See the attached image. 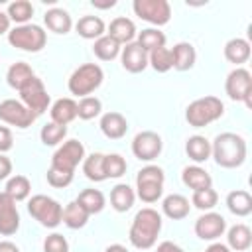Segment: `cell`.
Here are the masks:
<instances>
[{
  "label": "cell",
  "instance_id": "obj_1",
  "mask_svg": "<svg viewBox=\"0 0 252 252\" xmlns=\"http://www.w3.org/2000/svg\"><path fill=\"white\" fill-rule=\"evenodd\" d=\"M211 158H215L217 165L234 169L240 167L246 159V142L240 134L222 132L211 142Z\"/></svg>",
  "mask_w": 252,
  "mask_h": 252
},
{
  "label": "cell",
  "instance_id": "obj_2",
  "mask_svg": "<svg viewBox=\"0 0 252 252\" xmlns=\"http://www.w3.org/2000/svg\"><path fill=\"white\" fill-rule=\"evenodd\" d=\"M159 230H161V215L156 209L146 207V209H140L136 213L128 238H130L134 248L148 250L156 244Z\"/></svg>",
  "mask_w": 252,
  "mask_h": 252
},
{
  "label": "cell",
  "instance_id": "obj_3",
  "mask_svg": "<svg viewBox=\"0 0 252 252\" xmlns=\"http://www.w3.org/2000/svg\"><path fill=\"white\" fill-rule=\"evenodd\" d=\"M222 112H224L222 100L209 94V96H201V98L189 102V106L185 108V120L193 128H203V126H209L211 122L219 120L222 116Z\"/></svg>",
  "mask_w": 252,
  "mask_h": 252
},
{
  "label": "cell",
  "instance_id": "obj_4",
  "mask_svg": "<svg viewBox=\"0 0 252 252\" xmlns=\"http://www.w3.org/2000/svg\"><path fill=\"white\" fill-rule=\"evenodd\" d=\"M104 73L100 69V65L96 63H85L81 67H77L71 77H69V93L75 96H91V93H94L100 85H102Z\"/></svg>",
  "mask_w": 252,
  "mask_h": 252
},
{
  "label": "cell",
  "instance_id": "obj_5",
  "mask_svg": "<svg viewBox=\"0 0 252 252\" xmlns=\"http://www.w3.org/2000/svg\"><path fill=\"white\" fill-rule=\"evenodd\" d=\"M8 41L16 49H22L28 53H37L45 47L47 33L37 24H24V26H16L14 30L8 32Z\"/></svg>",
  "mask_w": 252,
  "mask_h": 252
},
{
  "label": "cell",
  "instance_id": "obj_6",
  "mask_svg": "<svg viewBox=\"0 0 252 252\" xmlns=\"http://www.w3.org/2000/svg\"><path fill=\"white\" fill-rule=\"evenodd\" d=\"M28 213L45 228L59 226L63 219V207L59 205V201L47 195H33L28 201Z\"/></svg>",
  "mask_w": 252,
  "mask_h": 252
},
{
  "label": "cell",
  "instance_id": "obj_7",
  "mask_svg": "<svg viewBox=\"0 0 252 252\" xmlns=\"http://www.w3.org/2000/svg\"><path fill=\"white\" fill-rule=\"evenodd\" d=\"M224 91L230 100L244 102L248 108H252V75L244 67H236L226 75Z\"/></svg>",
  "mask_w": 252,
  "mask_h": 252
},
{
  "label": "cell",
  "instance_id": "obj_8",
  "mask_svg": "<svg viewBox=\"0 0 252 252\" xmlns=\"http://www.w3.org/2000/svg\"><path fill=\"white\" fill-rule=\"evenodd\" d=\"M132 10L140 20L158 28L171 20V6L167 0H134Z\"/></svg>",
  "mask_w": 252,
  "mask_h": 252
},
{
  "label": "cell",
  "instance_id": "obj_9",
  "mask_svg": "<svg viewBox=\"0 0 252 252\" xmlns=\"http://www.w3.org/2000/svg\"><path fill=\"white\" fill-rule=\"evenodd\" d=\"M35 118L37 116L22 100L6 98V100L0 102V120L10 124V126H16V128L24 130V128H30L35 122Z\"/></svg>",
  "mask_w": 252,
  "mask_h": 252
},
{
  "label": "cell",
  "instance_id": "obj_10",
  "mask_svg": "<svg viewBox=\"0 0 252 252\" xmlns=\"http://www.w3.org/2000/svg\"><path fill=\"white\" fill-rule=\"evenodd\" d=\"M83 159H85V146L79 140H67L55 150V154L51 158V167L75 173V167Z\"/></svg>",
  "mask_w": 252,
  "mask_h": 252
},
{
  "label": "cell",
  "instance_id": "obj_11",
  "mask_svg": "<svg viewBox=\"0 0 252 252\" xmlns=\"http://www.w3.org/2000/svg\"><path fill=\"white\" fill-rule=\"evenodd\" d=\"M20 100H22L35 116L43 114V112L47 110L49 102H51V98H49V94H47V91H45V85H43V81H41L39 77H33V79L20 91Z\"/></svg>",
  "mask_w": 252,
  "mask_h": 252
},
{
  "label": "cell",
  "instance_id": "obj_12",
  "mask_svg": "<svg viewBox=\"0 0 252 252\" xmlns=\"http://www.w3.org/2000/svg\"><path fill=\"white\" fill-rule=\"evenodd\" d=\"M161 150H163V142L158 132L144 130V132H138L132 140V154L140 161H154L161 154Z\"/></svg>",
  "mask_w": 252,
  "mask_h": 252
},
{
  "label": "cell",
  "instance_id": "obj_13",
  "mask_svg": "<svg viewBox=\"0 0 252 252\" xmlns=\"http://www.w3.org/2000/svg\"><path fill=\"white\" fill-rule=\"evenodd\" d=\"M226 230V220L222 215L219 213H213V211H207L205 215H201L197 220H195V234L201 238V240H209V242H215L217 238H220Z\"/></svg>",
  "mask_w": 252,
  "mask_h": 252
},
{
  "label": "cell",
  "instance_id": "obj_14",
  "mask_svg": "<svg viewBox=\"0 0 252 252\" xmlns=\"http://www.w3.org/2000/svg\"><path fill=\"white\" fill-rule=\"evenodd\" d=\"M18 228H20V213H18L16 201L2 191L0 193V234L12 236L16 234Z\"/></svg>",
  "mask_w": 252,
  "mask_h": 252
},
{
  "label": "cell",
  "instance_id": "obj_15",
  "mask_svg": "<svg viewBox=\"0 0 252 252\" xmlns=\"http://www.w3.org/2000/svg\"><path fill=\"white\" fill-rule=\"evenodd\" d=\"M120 61L128 73H142L148 67V53L136 41H132L120 49Z\"/></svg>",
  "mask_w": 252,
  "mask_h": 252
},
{
  "label": "cell",
  "instance_id": "obj_16",
  "mask_svg": "<svg viewBox=\"0 0 252 252\" xmlns=\"http://www.w3.org/2000/svg\"><path fill=\"white\" fill-rule=\"evenodd\" d=\"M169 51H171V69L175 71H189L197 61V51L189 41H179Z\"/></svg>",
  "mask_w": 252,
  "mask_h": 252
},
{
  "label": "cell",
  "instance_id": "obj_17",
  "mask_svg": "<svg viewBox=\"0 0 252 252\" xmlns=\"http://www.w3.org/2000/svg\"><path fill=\"white\" fill-rule=\"evenodd\" d=\"M100 132L108 138V140H120L126 136L128 132V122L120 112H106L100 118Z\"/></svg>",
  "mask_w": 252,
  "mask_h": 252
},
{
  "label": "cell",
  "instance_id": "obj_18",
  "mask_svg": "<svg viewBox=\"0 0 252 252\" xmlns=\"http://www.w3.org/2000/svg\"><path fill=\"white\" fill-rule=\"evenodd\" d=\"M108 37H112L114 41H118L120 45H126V43H132L134 37H136V26L130 18H124V16H118L110 22L108 26Z\"/></svg>",
  "mask_w": 252,
  "mask_h": 252
},
{
  "label": "cell",
  "instance_id": "obj_19",
  "mask_svg": "<svg viewBox=\"0 0 252 252\" xmlns=\"http://www.w3.org/2000/svg\"><path fill=\"white\" fill-rule=\"evenodd\" d=\"M181 181H183L185 187H189L193 191H201V189L213 187V177L201 165H187V167H183Z\"/></svg>",
  "mask_w": 252,
  "mask_h": 252
},
{
  "label": "cell",
  "instance_id": "obj_20",
  "mask_svg": "<svg viewBox=\"0 0 252 252\" xmlns=\"http://www.w3.org/2000/svg\"><path fill=\"white\" fill-rule=\"evenodd\" d=\"M161 211L167 219L171 220H181L189 215L191 211V205H189V199L179 195V193H171L167 195L163 201H161Z\"/></svg>",
  "mask_w": 252,
  "mask_h": 252
},
{
  "label": "cell",
  "instance_id": "obj_21",
  "mask_svg": "<svg viewBox=\"0 0 252 252\" xmlns=\"http://www.w3.org/2000/svg\"><path fill=\"white\" fill-rule=\"evenodd\" d=\"M43 22H45V28L49 32L59 33V35L69 33L71 28H73V20H71L69 12L63 10V8H51V10H47L45 16H43Z\"/></svg>",
  "mask_w": 252,
  "mask_h": 252
},
{
  "label": "cell",
  "instance_id": "obj_22",
  "mask_svg": "<svg viewBox=\"0 0 252 252\" xmlns=\"http://www.w3.org/2000/svg\"><path fill=\"white\" fill-rule=\"evenodd\" d=\"M49 114H51V122L61 124V126H67L69 122H73L77 118V102L73 98H69V96L57 98L51 104Z\"/></svg>",
  "mask_w": 252,
  "mask_h": 252
},
{
  "label": "cell",
  "instance_id": "obj_23",
  "mask_svg": "<svg viewBox=\"0 0 252 252\" xmlns=\"http://www.w3.org/2000/svg\"><path fill=\"white\" fill-rule=\"evenodd\" d=\"M33 77H35V73H33V69H32L26 61H16V63H12V65L8 67L6 83H8L12 89L22 91Z\"/></svg>",
  "mask_w": 252,
  "mask_h": 252
},
{
  "label": "cell",
  "instance_id": "obj_24",
  "mask_svg": "<svg viewBox=\"0 0 252 252\" xmlns=\"http://www.w3.org/2000/svg\"><path fill=\"white\" fill-rule=\"evenodd\" d=\"M136 201V191L128 183H118L110 191V205L116 213H126L132 209Z\"/></svg>",
  "mask_w": 252,
  "mask_h": 252
},
{
  "label": "cell",
  "instance_id": "obj_25",
  "mask_svg": "<svg viewBox=\"0 0 252 252\" xmlns=\"http://www.w3.org/2000/svg\"><path fill=\"white\" fill-rule=\"evenodd\" d=\"M250 43L248 39H242V37H232L226 41L224 45V57L228 63H234L236 67H240L242 63H246L250 59Z\"/></svg>",
  "mask_w": 252,
  "mask_h": 252
},
{
  "label": "cell",
  "instance_id": "obj_26",
  "mask_svg": "<svg viewBox=\"0 0 252 252\" xmlns=\"http://www.w3.org/2000/svg\"><path fill=\"white\" fill-rule=\"evenodd\" d=\"M226 246L230 248V250H234V252H244V250H248L250 246H252V230L246 226V224H242V222H238V224H234V226H230L228 228V232H226Z\"/></svg>",
  "mask_w": 252,
  "mask_h": 252
},
{
  "label": "cell",
  "instance_id": "obj_27",
  "mask_svg": "<svg viewBox=\"0 0 252 252\" xmlns=\"http://www.w3.org/2000/svg\"><path fill=\"white\" fill-rule=\"evenodd\" d=\"M185 154L195 163H205L211 158V142L205 136H199V134L189 136L187 142H185Z\"/></svg>",
  "mask_w": 252,
  "mask_h": 252
},
{
  "label": "cell",
  "instance_id": "obj_28",
  "mask_svg": "<svg viewBox=\"0 0 252 252\" xmlns=\"http://www.w3.org/2000/svg\"><path fill=\"white\" fill-rule=\"evenodd\" d=\"M75 30L77 33L83 37V39H98L104 35L106 32V26L104 22L98 18V16H83L77 24H75Z\"/></svg>",
  "mask_w": 252,
  "mask_h": 252
},
{
  "label": "cell",
  "instance_id": "obj_29",
  "mask_svg": "<svg viewBox=\"0 0 252 252\" xmlns=\"http://www.w3.org/2000/svg\"><path fill=\"white\" fill-rule=\"evenodd\" d=\"M226 207L236 217H248L252 213V195L244 189H234L226 195Z\"/></svg>",
  "mask_w": 252,
  "mask_h": 252
},
{
  "label": "cell",
  "instance_id": "obj_30",
  "mask_svg": "<svg viewBox=\"0 0 252 252\" xmlns=\"http://www.w3.org/2000/svg\"><path fill=\"white\" fill-rule=\"evenodd\" d=\"M83 173L87 179L98 183V181H104L106 175H104V154H91V156H85L83 159Z\"/></svg>",
  "mask_w": 252,
  "mask_h": 252
},
{
  "label": "cell",
  "instance_id": "obj_31",
  "mask_svg": "<svg viewBox=\"0 0 252 252\" xmlns=\"http://www.w3.org/2000/svg\"><path fill=\"white\" fill-rule=\"evenodd\" d=\"M75 201H77L89 215L100 213V211L104 209V205H106V199H104V195H102L98 189H83Z\"/></svg>",
  "mask_w": 252,
  "mask_h": 252
},
{
  "label": "cell",
  "instance_id": "obj_32",
  "mask_svg": "<svg viewBox=\"0 0 252 252\" xmlns=\"http://www.w3.org/2000/svg\"><path fill=\"white\" fill-rule=\"evenodd\" d=\"M89 217H91V215H89L77 201H71V203L65 205V209H63V219H61V222H65L69 228L77 230V228H83V226L87 224Z\"/></svg>",
  "mask_w": 252,
  "mask_h": 252
},
{
  "label": "cell",
  "instance_id": "obj_33",
  "mask_svg": "<svg viewBox=\"0 0 252 252\" xmlns=\"http://www.w3.org/2000/svg\"><path fill=\"white\" fill-rule=\"evenodd\" d=\"M136 43L146 51H154V49H159V47H165V33L159 32L158 28H146L138 33V39Z\"/></svg>",
  "mask_w": 252,
  "mask_h": 252
},
{
  "label": "cell",
  "instance_id": "obj_34",
  "mask_svg": "<svg viewBox=\"0 0 252 252\" xmlns=\"http://www.w3.org/2000/svg\"><path fill=\"white\" fill-rule=\"evenodd\" d=\"M120 49H122V45L118 41H114L112 37H108L106 33L102 37H98L94 41V45H93V51H94V55L100 61H112V59H116L120 55Z\"/></svg>",
  "mask_w": 252,
  "mask_h": 252
},
{
  "label": "cell",
  "instance_id": "obj_35",
  "mask_svg": "<svg viewBox=\"0 0 252 252\" xmlns=\"http://www.w3.org/2000/svg\"><path fill=\"white\" fill-rule=\"evenodd\" d=\"M4 193L10 195L16 203L18 201H26L30 197V193H32V183H30V179L26 175H14V177L8 179Z\"/></svg>",
  "mask_w": 252,
  "mask_h": 252
},
{
  "label": "cell",
  "instance_id": "obj_36",
  "mask_svg": "<svg viewBox=\"0 0 252 252\" xmlns=\"http://www.w3.org/2000/svg\"><path fill=\"white\" fill-rule=\"evenodd\" d=\"M6 16L10 18V22H16L18 26H24V24H28V22L32 20V16H33V6H32V2H28V0H16V2H12V4L8 6Z\"/></svg>",
  "mask_w": 252,
  "mask_h": 252
},
{
  "label": "cell",
  "instance_id": "obj_37",
  "mask_svg": "<svg viewBox=\"0 0 252 252\" xmlns=\"http://www.w3.org/2000/svg\"><path fill=\"white\" fill-rule=\"evenodd\" d=\"M126 159L120 154H104V175L106 179H118L126 173Z\"/></svg>",
  "mask_w": 252,
  "mask_h": 252
},
{
  "label": "cell",
  "instance_id": "obj_38",
  "mask_svg": "<svg viewBox=\"0 0 252 252\" xmlns=\"http://www.w3.org/2000/svg\"><path fill=\"white\" fill-rule=\"evenodd\" d=\"M102 110V102L96 96H83L77 102V116L81 120H93L94 116H98Z\"/></svg>",
  "mask_w": 252,
  "mask_h": 252
},
{
  "label": "cell",
  "instance_id": "obj_39",
  "mask_svg": "<svg viewBox=\"0 0 252 252\" xmlns=\"http://www.w3.org/2000/svg\"><path fill=\"white\" fill-rule=\"evenodd\" d=\"M148 65H152L158 73H167L171 69V51L167 47H159L148 53Z\"/></svg>",
  "mask_w": 252,
  "mask_h": 252
},
{
  "label": "cell",
  "instance_id": "obj_40",
  "mask_svg": "<svg viewBox=\"0 0 252 252\" xmlns=\"http://www.w3.org/2000/svg\"><path fill=\"white\" fill-rule=\"evenodd\" d=\"M65 136H67V126H61V124H55V122L45 124L39 132V138L45 146H57L65 140Z\"/></svg>",
  "mask_w": 252,
  "mask_h": 252
},
{
  "label": "cell",
  "instance_id": "obj_41",
  "mask_svg": "<svg viewBox=\"0 0 252 252\" xmlns=\"http://www.w3.org/2000/svg\"><path fill=\"white\" fill-rule=\"evenodd\" d=\"M219 201V195L213 187L209 189H201V191H193V197H191V205L197 207L199 211H211Z\"/></svg>",
  "mask_w": 252,
  "mask_h": 252
},
{
  "label": "cell",
  "instance_id": "obj_42",
  "mask_svg": "<svg viewBox=\"0 0 252 252\" xmlns=\"http://www.w3.org/2000/svg\"><path fill=\"white\" fill-rule=\"evenodd\" d=\"M136 195L144 203H156L163 195V185H159V183H136Z\"/></svg>",
  "mask_w": 252,
  "mask_h": 252
},
{
  "label": "cell",
  "instance_id": "obj_43",
  "mask_svg": "<svg viewBox=\"0 0 252 252\" xmlns=\"http://www.w3.org/2000/svg\"><path fill=\"white\" fill-rule=\"evenodd\" d=\"M163 181H165L163 169L159 165H152V163L142 167L136 175V183H159V185H163Z\"/></svg>",
  "mask_w": 252,
  "mask_h": 252
},
{
  "label": "cell",
  "instance_id": "obj_44",
  "mask_svg": "<svg viewBox=\"0 0 252 252\" xmlns=\"http://www.w3.org/2000/svg\"><path fill=\"white\" fill-rule=\"evenodd\" d=\"M73 181V173L71 171H63V169H57V167H51L47 169V183L55 189H63L67 185H71Z\"/></svg>",
  "mask_w": 252,
  "mask_h": 252
},
{
  "label": "cell",
  "instance_id": "obj_45",
  "mask_svg": "<svg viewBox=\"0 0 252 252\" xmlns=\"http://www.w3.org/2000/svg\"><path fill=\"white\" fill-rule=\"evenodd\" d=\"M43 252H69V242L63 234L53 232L43 240Z\"/></svg>",
  "mask_w": 252,
  "mask_h": 252
},
{
  "label": "cell",
  "instance_id": "obj_46",
  "mask_svg": "<svg viewBox=\"0 0 252 252\" xmlns=\"http://www.w3.org/2000/svg\"><path fill=\"white\" fill-rule=\"evenodd\" d=\"M12 146H14V138H12L10 128L0 126V154L10 152V150H12Z\"/></svg>",
  "mask_w": 252,
  "mask_h": 252
},
{
  "label": "cell",
  "instance_id": "obj_47",
  "mask_svg": "<svg viewBox=\"0 0 252 252\" xmlns=\"http://www.w3.org/2000/svg\"><path fill=\"white\" fill-rule=\"evenodd\" d=\"M10 173H12V161H10V158H6L4 154H0V181L8 179Z\"/></svg>",
  "mask_w": 252,
  "mask_h": 252
},
{
  "label": "cell",
  "instance_id": "obj_48",
  "mask_svg": "<svg viewBox=\"0 0 252 252\" xmlns=\"http://www.w3.org/2000/svg\"><path fill=\"white\" fill-rule=\"evenodd\" d=\"M156 252H185V250L181 246H177L175 242H171V240H163V242L158 244Z\"/></svg>",
  "mask_w": 252,
  "mask_h": 252
},
{
  "label": "cell",
  "instance_id": "obj_49",
  "mask_svg": "<svg viewBox=\"0 0 252 252\" xmlns=\"http://www.w3.org/2000/svg\"><path fill=\"white\" fill-rule=\"evenodd\" d=\"M0 252H20V248L10 240H2L0 242Z\"/></svg>",
  "mask_w": 252,
  "mask_h": 252
},
{
  "label": "cell",
  "instance_id": "obj_50",
  "mask_svg": "<svg viewBox=\"0 0 252 252\" xmlns=\"http://www.w3.org/2000/svg\"><path fill=\"white\" fill-rule=\"evenodd\" d=\"M205 252H230V248L226 244H220V242H213L211 246H207Z\"/></svg>",
  "mask_w": 252,
  "mask_h": 252
},
{
  "label": "cell",
  "instance_id": "obj_51",
  "mask_svg": "<svg viewBox=\"0 0 252 252\" xmlns=\"http://www.w3.org/2000/svg\"><path fill=\"white\" fill-rule=\"evenodd\" d=\"M6 32H10V18L4 12H0V35Z\"/></svg>",
  "mask_w": 252,
  "mask_h": 252
},
{
  "label": "cell",
  "instance_id": "obj_52",
  "mask_svg": "<svg viewBox=\"0 0 252 252\" xmlns=\"http://www.w3.org/2000/svg\"><path fill=\"white\" fill-rule=\"evenodd\" d=\"M93 6H94V8H100V10H108V8L116 6V0H106V2H98V0H93Z\"/></svg>",
  "mask_w": 252,
  "mask_h": 252
},
{
  "label": "cell",
  "instance_id": "obj_53",
  "mask_svg": "<svg viewBox=\"0 0 252 252\" xmlns=\"http://www.w3.org/2000/svg\"><path fill=\"white\" fill-rule=\"evenodd\" d=\"M104 252H128V248L122 244H110V246H106Z\"/></svg>",
  "mask_w": 252,
  "mask_h": 252
}]
</instances>
